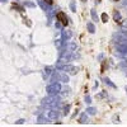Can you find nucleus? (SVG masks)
I'll return each instance as SVG.
<instances>
[{"label":"nucleus","instance_id":"obj_1","mask_svg":"<svg viewBox=\"0 0 127 127\" xmlns=\"http://www.w3.org/2000/svg\"><path fill=\"white\" fill-rule=\"evenodd\" d=\"M56 17H57V19L60 20V23H61L62 26H67V18H66V14H65V13L59 12Z\"/></svg>","mask_w":127,"mask_h":127},{"label":"nucleus","instance_id":"obj_2","mask_svg":"<svg viewBox=\"0 0 127 127\" xmlns=\"http://www.w3.org/2000/svg\"><path fill=\"white\" fill-rule=\"evenodd\" d=\"M46 1H47L48 4H54V1H52V0H46Z\"/></svg>","mask_w":127,"mask_h":127},{"label":"nucleus","instance_id":"obj_3","mask_svg":"<svg viewBox=\"0 0 127 127\" xmlns=\"http://www.w3.org/2000/svg\"><path fill=\"white\" fill-rule=\"evenodd\" d=\"M116 1H117V0H116Z\"/></svg>","mask_w":127,"mask_h":127}]
</instances>
